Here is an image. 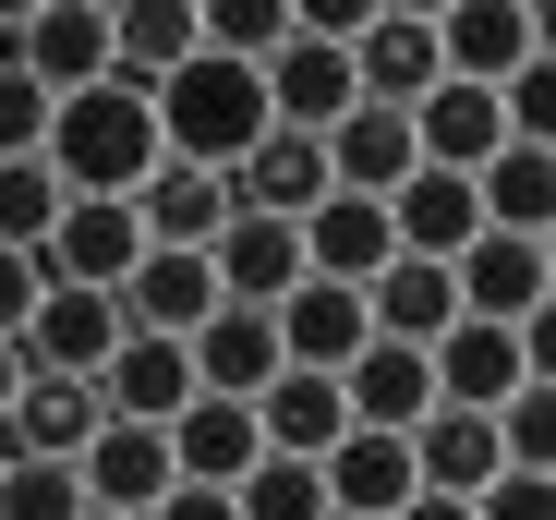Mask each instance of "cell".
Returning <instances> with one entry per match:
<instances>
[{"label":"cell","mask_w":556,"mask_h":520,"mask_svg":"<svg viewBox=\"0 0 556 520\" xmlns=\"http://www.w3.org/2000/svg\"><path fill=\"white\" fill-rule=\"evenodd\" d=\"M315 145H327V194H376V206L424 169V157H412V110H376V98H351Z\"/></svg>","instance_id":"11"},{"label":"cell","mask_w":556,"mask_h":520,"mask_svg":"<svg viewBox=\"0 0 556 520\" xmlns=\"http://www.w3.org/2000/svg\"><path fill=\"white\" fill-rule=\"evenodd\" d=\"M339 411H351V423H376V436H412V423L435 411L424 352H400V339H363V352L339 364Z\"/></svg>","instance_id":"18"},{"label":"cell","mask_w":556,"mask_h":520,"mask_svg":"<svg viewBox=\"0 0 556 520\" xmlns=\"http://www.w3.org/2000/svg\"><path fill=\"white\" fill-rule=\"evenodd\" d=\"M484 423H496V460H508V472H556V388H544V376L508 388Z\"/></svg>","instance_id":"31"},{"label":"cell","mask_w":556,"mask_h":520,"mask_svg":"<svg viewBox=\"0 0 556 520\" xmlns=\"http://www.w3.org/2000/svg\"><path fill=\"white\" fill-rule=\"evenodd\" d=\"M85 520H110V508H85Z\"/></svg>","instance_id":"42"},{"label":"cell","mask_w":556,"mask_h":520,"mask_svg":"<svg viewBox=\"0 0 556 520\" xmlns=\"http://www.w3.org/2000/svg\"><path fill=\"white\" fill-rule=\"evenodd\" d=\"M73 484H85V508H110V520H146L181 472H169V423H98L85 436V460H73Z\"/></svg>","instance_id":"9"},{"label":"cell","mask_w":556,"mask_h":520,"mask_svg":"<svg viewBox=\"0 0 556 520\" xmlns=\"http://www.w3.org/2000/svg\"><path fill=\"white\" fill-rule=\"evenodd\" d=\"M472 230H484V218H472V182H459V169H412V182L388 194V242L424 254V267H447Z\"/></svg>","instance_id":"29"},{"label":"cell","mask_w":556,"mask_h":520,"mask_svg":"<svg viewBox=\"0 0 556 520\" xmlns=\"http://www.w3.org/2000/svg\"><path fill=\"white\" fill-rule=\"evenodd\" d=\"M424 376H435V411H496L508 388H532V364H520V327H472L459 315L435 352H424Z\"/></svg>","instance_id":"14"},{"label":"cell","mask_w":556,"mask_h":520,"mask_svg":"<svg viewBox=\"0 0 556 520\" xmlns=\"http://www.w3.org/2000/svg\"><path fill=\"white\" fill-rule=\"evenodd\" d=\"M496 472H508V460H496V423H484V411H424V423H412V484H424V496H459V508H472Z\"/></svg>","instance_id":"25"},{"label":"cell","mask_w":556,"mask_h":520,"mask_svg":"<svg viewBox=\"0 0 556 520\" xmlns=\"http://www.w3.org/2000/svg\"><path fill=\"white\" fill-rule=\"evenodd\" d=\"M327 484V520H400L424 484H412V436H376V423H351V436L315 460Z\"/></svg>","instance_id":"13"},{"label":"cell","mask_w":556,"mask_h":520,"mask_svg":"<svg viewBox=\"0 0 556 520\" xmlns=\"http://www.w3.org/2000/svg\"><path fill=\"white\" fill-rule=\"evenodd\" d=\"M194 49H206V13H194V0H122V13H110V73L146 85V98H157Z\"/></svg>","instance_id":"24"},{"label":"cell","mask_w":556,"mask_h":520,"mask_svg":"<svg viewBox=\"0 0 556 520\" xmlns=\"http://www.w3.org/2000/svg\"><path fill=\"white\" fill-rule=\"evenodd\" d=\"M37 267H49L61 291H122V279L146 267V230H134V206H110V194H73V206L49 218V242H37Z\"/></svg>","instance_id":"5"},{"label":"cell","mask_w":556,"mask_h":520,"mask_svg":"<svg viewBox=\"0 0 556 520\" xmlns=\"http://www.w3.org/2000/svg\"><path fill=\"white\" fill-rule=\"evenodd\" d=\"M206 279H218V303L278 315V303L303 291V230H291V218H242V206H230V230L206 242Z\"/></svg>","instance_id":"12"},{"label":"cell","mask_w":556,"mask_h":520,"mask_svg":"<svg viewBox=\"0 0 556 520\" xmlns=\"http://www.w3.org/2000/svg\"><path fill=\"white\" fill-rule=\"evenodd\" d=\"M61 206H73V194L49 182V157H0V254H37Z\"/></svg>","instance_id":"30"},{"label":"cell","mask_w":556,"mask_h":520,"mask_svg":"<svg viewBox=\"0 0 556 520\" xmlns=\"http://www.w3.org/2000/svg\"><path fill=\"white\" fill-rule=\"evenodd\" d=\"M0 520H85L73 460H13V472H0Z\"/></svg>","instance_id":"34"},{"label":"cell","mask_w":556,"mask_h":520,"mask_svg":"<svg viewBox=\"0 0 556 520\" xmlns=\"http://www.w3.org/2000/svg\"><path fill=\"white\" fill-rule=\"evenodd\" d=\"M13 388H25V352H13V339H0V411H13Z\"/></svg>","instance_id":"40"},{"label":"cell","mask_w":556,"mask_h":520,"mask_svg":"<svg viewBox=\"0 0 556 520\" xmlns=\"http://www.w3.org/2000/svg\"><path fill=\"white\" fill-rule=\"evenodd\" d=\"M49 182L61 194H110L134 206L146 194V169H157V110H146V85H85V98H49Z\"/></svg>","instance_id":"1"},{"label":"cell","mask_w":556,"mask_h":520,"mask_svg":"<svg viewBox=\"0 0 556 520\" xmlns=\"http://www.w3.org/2000/svg\"><path fill=\"white\" fill-rule=\"evenodd\" d=\"M98 388H85V376H25L13 388V411H0V448H13V460H85V436H98Z\"/></svg>","instance_id":"17"},{"label":"cell","mask_w":556,"mask_h":520,"mask_svg":"<svg viewBox=\"0 0 556 520\" xmlns=\"http://www.w3.org/2000/svg\"><path fill=\"white\" fill-rule=\"evenodd\" d=\"M181 364H194V399H242V411L291 376L278 364V315H254V303H218L194 339H181Z\"/></svg>","instance_id":"7"},{"label":"cell","mask_w":556,"mask_h":520,"mask_svg":"<svg viewBox=\"0 0 556 520\" xmlns=\"http://www.w3.org/2000/svg\"><path fill=\"white\" fill-rule=\"evenodd\" d=\"M424 25H435V73L447 85H508L520 61H544V13L532 0H447Z\"/></svg>","instance_id":"4"},{"label":"cell","mask_w":556,"mask_h":520,"mask_svg":"<svg viewBox=\"0 0 556 520\" xmlns=\"http://www.w3.org/2000/svg\"><path fill=\"white\" fill-rule=\"evenodd\" d=\"M254 436H266V460H327L339 436H351V411H339V376H278L266 399H254Z\"/></svg>","instance_id":"28"},{"label":"cell","mask_w":556,"mask_h":520,"mask_svg":"<svg viewBox=\"0 0 556 520\" xmlns=\"http://www.w3.org/2000/svg\"><path fill=\"white\" fill-rule=\"evenodd\" d=\"M472 218L508 242H556V145H496L472 169Z\"/></svg>","instance_id":"22"},{"label":"cell","mask_w":556,"mask_h":520,"mask_svg":"<svg viewBox=\"0 0 556 520\" xmlns=\"http://www.w3.org/2000/svg\"><path fill=\"white\" fill-rule=\"evenodd\" d=\"M315 194H327V145H315V134H278V122H266V134L242 145V169H230V206H242V218H303Z\"/></svg>","instance_id":"23"},{"label":"cell","mask_w":556,"mask_h":520,"mask_svg":"<svg viewBox=\"0 0 556 520\" xmlns=\"http://www.w3.org/2000/svg\"><path fill=\"white\" fill-rule=\"evenodd\" d=\"M363 291H339V279H303L291 303H278V364H303V376H339L351 352H363Z\"/></svg>","instance_id":"27"},{"label":"cell","mask_w":556,"mask_h":520,"mask_svg":"<svg viewBox=\"0 0 556 520\" xmlns=\"http://www.w3.org/2000/svg\"><path fill=\"white\" fill-rule=\"evenodd\" d=\"M291 230H303V279H339V291H363V279H376L388 254H400V242H388V206H376V194H315Z\"/></svg>","instance_id":"15"},{"label":"cell","mask_w":556,"mask_h":520,"mask_svg":"<svg viewBox=\"0 0 556 520\" xmlns=\"http://www.w3.org/2000/svg\"><path fill=\"white\" fill-rule=\"evenodd\" d=\"M254 460H266V436H254L242 399H181V423H169V472H181V484H218V496H230Z\"/></svg>","instance_id":"26"},{"label":"cell","mask_w":556,"mask_h":520,"mask_svg":"<svg viewBox=\"0 0 556 520\" xmlns=\"http://www.w3.org/2000/svg\"><path fill=\"white\" fill-rule=\"evenodd\" d=\"M37 291H49V267H37V254H0V339H25Z\"/></svg>","instance_id":"37"},{"label":"cell","mask_w":556,"mask_h":520,"mask_svg":"<svg viewBox=\"0 0 556 520\" xmlns=\"http://www.w3.org/2000/svg\"><path fill=\"white\" fill-rule=\"evenodd\" d=\"M0 472H13V448H0Z\"/></svg>","instance_id":"41"},{"label":"cell","mask_w":556,"mask_h":520,"mask_svg":"<svg viewBox=\"0 0 556 520\" xmlns=\"http://www.w3.org/2000/svg\"><path fill=\"white\" fill-rule=\"evenodd\" d=\"M472 520H556V484H544V472H496V484L472 496Z\"/></svg>","instance_id":"36"},{"label":"cell","mask_w":556,"mask_h":520,"mask_svg":"<svg viewBox=\"0 0 556 520\" xmlns=\"http://www.w3.org/2000/svg\"><path fill=\"white\" fill-rule=\"evenodd\" d=\"M400 520H472V508H459V496H412Z\"/></svg>","instance_id":"39"},{"label":"cell","mask_w":556,"mask_h":520,"mask_svg":"<svg viewBox=\"0 0 556 520\" xmlns=\"http://www.w3.org/2000/svg\"><path fill=\"white\" fill-rule=\"evenodd\" d=\"M146 520H242V508H230V496H218V484H169V496H157V508H146Z\"/></svg>","instance_id":"38"},{"label":"cell","mask_w":556,"mask_h":520,"mask_svg":"<svg viewBox=\"0 0 556 520\" xmlns=\"http://www.w3.org/2000/svg\"><path fill=\"white\" fill-rule=\"evenodd\" d=\"M254 85H266V122H278V134H327V122L363 98V85H351V49H339V37H303V25L254 61Z\"/></svg>","instance_id":"6"},{"label":"cell","mask_w":556,"mask_h":520,"mask_svg":"<svg viewBox=\"0 0 556 520\" xmlns=\"http://www.w3.org/2000/svg\"><path fill=\"white\" fill-rule=\"evenodd\" d=\"M13 73L37 85V98H85V85H110V0H49V13H25Z\"/></svg>","instance_id":"8"},{"label":"cell","mask_w":556,"mask_h":520,"mask_svg":"<svg viewBox=\"0 0 556 520\" xmlns=\"http://www.w3.org/2000/svg\"><path fill=\"white\" fill-rule=\"evenodd\" d=\"M278 37H291V0H206V49H218V61L254 73Z\"/></svg>","instance_id":"33"},{"label":"cell","mask_w":556,"mask_h":520,"mask_svg":"<svg viewBox=\"0 0 556 520\" xmlns=\"http://www.w3.org/2000/svg\"><path fill=\"white\" fill-rule=\"evenodd\" d=\"M351 85H363V98H376V110H424L435 98V25L424 13H376V25H363L351 37Z\"/></svg>","instance_id":"19"},{"label":"cell","mask_w":556,"mask_h":520,"mask_svg":"<svg viewBox=\"0 0 556 520\" xmlns=\"http://www.w3.org/2000/svg\"><path fill=\"white\" fill-rule=\"evenodd\" d=\"M110 303H122V339H194L218 315V279H206V254H146Z\"/></svg>","instance_id":"20"},{"label":"cell","mask_w":556,"mask_h":520,"mask_svg":"<svg viewBox=\"0 0 556 520\" xmlns=\"http://www.w3.org/2000/svg\"><path fill=\"white\" fill-rule=\"evenodd\" d=\"M230 508L242 520H327V484H315V460H254L230 484Z\"/></svg>","instance_id":"32"},{"label":"cell","mask_w":556,"mask_h":520,"mask_svg":"<svg viewBox=\"0 0 556 520\" xmlns=\"http://www.w3.org/2000/svg\"><path fill=\"white\" fill-rule=\"evenodd\" d=\"M13 352H25V376H98V364L122 352V303H110V291H61V279H49Z\"/></svg>","instance_id":"10"},{"label":"cell","mask_w":556,"mask_h":520,"mask_svg":"<svg viewBox=\"0 0 556 520\" xmlns=\"http://www.w3.org/2000/svg\"><path fill=\"white\" fill-rule=\"evenodd\" d=\"M98 388L110 423H181V399H194V364H181V339H122V352L85 376Z\"/></svg>","instance_id":"21"},{"label":"cell","mask_w":556,"mask_h":520,"mask_svg":"<svg viewBox=\"0 0 556 520\" xmlns=\"http://www.w3.org/2000/svg\"><path fill=\"white\" fill-rule=\"evenodd\" d=\"M134 230H146V254H206V242L230 230V182H218V169L157 157V169H146V194H134Z\"/></svg>","instance_id":"16"},{"label":"cell","mask_w":556,"mask_h":520,"mask_svg":"<svg viewBox=\"0 0 556 520\" xmlns=\"http://www.w3.org/2000/svg\"><path fill=\"white\" fill-rule=\"evenodd\" d=\"M37 145H49V98L0 61V157H37Z\"/></svg>","instance_id":"35"},{"label":"cell","mask_w":556,"mask_h":520,"mask_svg":"<svg viewBox=\"0 0 556 520\" xmlns=\"http://www.w3.org/2000/svg\"><path fill=\"white\" fill-rule=\"evenodd\" d=\"M157 157H181V169H218V182H230V169H242V145L266 134V85L242 73V61H218V49H194V61H181L169 85H157Z\"/></svg>","instance_id":"2"},{"label":"cell","mask_w":556,"mask_h":520,"mask_svg":"<svg viewBox=\"0 0 556 520\" xmlns=\"http://www.w3.org/2000/svg\"><path fill=\"white\" fill-rule=\"evenodd\" d=\"M447 291L472 327H532L556 303V242H508V230H472L447 254Z\"/></svg>","instance_id":"3"}]
</instances>
